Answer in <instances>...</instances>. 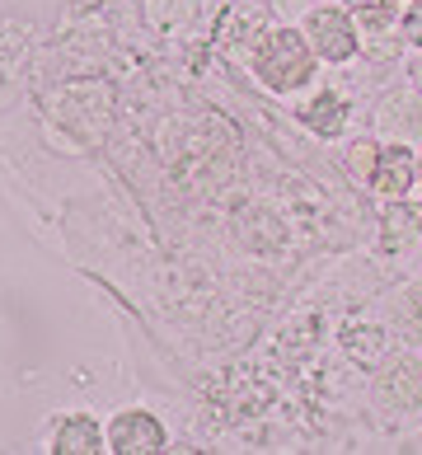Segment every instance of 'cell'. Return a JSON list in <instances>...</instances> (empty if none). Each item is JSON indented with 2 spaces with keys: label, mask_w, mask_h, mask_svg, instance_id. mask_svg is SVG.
Instances as JSON below:
<instances>
[{
  "label": "cell",
  "mask_w": 422,
  "mask_h": 455,
  "mask_svg": "<svg viewBox=\"0 0 422 455\" xmlns=\"http://www.w3.org/2000/svg\"><path fill=\"white\" fill-rule=\"evenodd\" d=\"M319 71V57L315 47L306 43V33L300 28H273L267 38L259 43V57H253V76H259V85L267 94H296L306 90Z\"/></svg>",
  "instance_id": "6da1fadb"
},
{
  "label": "cell",
  "mask_w": 422,
  "mask_h": 455,
  "mask_svg": "<svg viewBox=\"0 0 422 455\" xmlns=\"http://www.w3.org/2000/svg\"><path fill=\"white\" fill-rule=\"evenodd\" d=\"M300 33H306V43L315 47V57L329 61V66H343V61H357L362 57V24L352 20L343 5L310 10L306 24H300Z\"/></svg>",
  "instance_id": "7a4b0ae2"
},
{
  "label": "cell",
  "mask_w": 422,
  "mask_h": 455,
  "mask_svg": "<svg viewBox=\"0 0 422 455\" xmlns=\"http://www.w3.org/2000/svg\"><path fill=\"white\" fill-rule=\"evenodd\" d=\"M108 451L113 455H160L169 451V432L150 409H123L108 418Z\"/></svg>",
  "instance_id": "3957f363"
},
{
  "label": "cell",
  "mask_w": 422,
  "mask_h": 455,
  "mask_svg": "<svg viewBox=\"0 0 422 455\" xmlns=\"http://www.w3.org/2000/svg\"><path fill=\"white\" fill-rule=\"evenodd\" d=\"M366 183H370V193H380V197H409L422 183L418 179V150L403 146V141H380Z\"/></svg>",
  "instance_id": "277c9868"
},
{
  "label": "cell",
  "mask_w": 422,
  "mask_h": 455,
  "mask_svg": "<svg viewBox=\"0 0 422 455\" xmlns=\"http://www.w3.org/2000/svg\"><path fill=\"white\" fill-rule=\"evenodd\" d=\"M376 395L390 403V409H409L418 413L422 409V362L413 352H399V357L385 362L380 380H376Z\"/></svg>",
  "instance_id": "5b68a950"
},
{
  "label": "cell",
  "mask_w": 422,
  "mask_h": 455,
  "mask_svg": "<svg viewBox=\"0 0 422 455\" xmlns=\"http://www.w3.org/2000/svg\"><path fill=\"white\" fill-rule=\"evenodd\" d=\"M52 455H104L108 451V432L99 418L90 413H71V418H61L57 432H52V446H47Z\"/></svg>",
  "instance_id": "8992f818"
},
{
  "label": "cell",
  "mask_w": 422,
  "mask_h": 455,
  "mask_svg": "<svg viewBox=\"0 0 422 455\" xmlns=\"http://www.w3.org/2000/svg\"><path fill=\"white\" fill-rule=\"evenodd\" d=\"M296 117L319 141H333V137H343V127H347V104L333 90H324V94H315L310 104H296Z\"/></svg>",
  "instance_id": "52a82bcc"
},
{
  "label": "cell",
  "mask_w": 422,
  "mask_h": 455,
  "mask_svg": "<svg viewBox=\"0 0 422 455\" xmlns=\"http://www.w3.org/2000/svg\"><path fill=\"white\" fill-rule=\"evenodd\" d=\"M343 10L362 24V33H385L390 24H399L403 0H343Z\"/></svg>",
  "instance_id": "ba28073f"
},
{
  "label": "cell",
  "mask_w": 422,
  "mask_h": 455,
  "mask_svg": "<svg viewBox=\"0 0 422 455\" xmlns=\"http://www.w3.org/2000/svg\"><path fill=\"white\" fill-rule=\"evenodd\" d=\"M399 43H409L422 52V0H409V5L399 10Z\"/></svg>",
  "instance_id": "9c48e42d"
},
{
  "label": "cell",
  "mask_w": 422,
  "mask_h": 455,
  "mask_svg": "<svg viewBox=\"0 0 422 455\" xmlns=\"http://www.w3.org/2000/svg\"><path fill=\"white\" fill-rule=\"evenodd\" d=\"M376 146H380V141H370V137L352 146V174H357L362 183H366V174H370V160H376Z\"/></svg>",
  "instance_id": "30bf717a"
},
{
  "label": "cell",
  "mask_w": 422,
  "mask_h": 455,
  "mask_svg": "<svg viewBox=\"0 0 422 455\" xmlns=\"http://www.w3.org/2000/svg\"><path fill=\"white\" fill-rule=\"evenodd\" d=\"M409 80H413V90L422 94V52H418V61L409 66Z\"/></svg>",
  "instance_id": "8fae6325"
},
{
  "label": "cell",
  "mask_w": 422,
  "mask_h": 455,
  "mask_svg": "<svg viewBox=\"0 0 422 455\" xmlns=\"http://www.w3.org/2000/svg\"><path fill=\"white\" fill-rule=\"evenodd\" d=\"M418 179H422V146H418Z\"/></svg>",
  "instance_id": "7c38bea8"
}]
</instances>
